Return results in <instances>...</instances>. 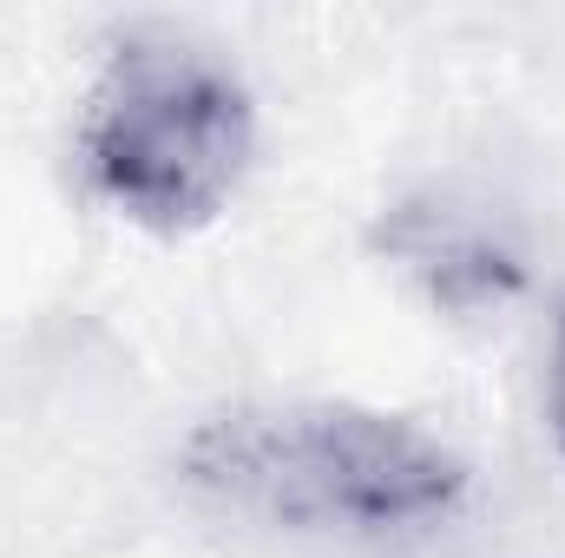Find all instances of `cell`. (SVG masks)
<instances>
[{
	"label": "cell",
	"instance_id": "3",
	"mask_svg": "<svg viewBox=\"0 0 565 558\" xmlns=\"http://www.w3.org/2000/svg\"><path fill=\"white\" fill-rule=\"evenodd\" d=\"M382 250L388 270L447 322H493L533 282L526 217L473 178H427L402 191L382 217Z\"/></svg>",
	"mask_w": 565,
	"mask_h": 558
},
{
	"label": "cell",
	"instance_id": "2",
	"mask_svg": "<svg viewBox=\"0 0 565 558\" xmlns=\"http://www.w3.org/2000/svg\"><path fill=\"white\" fill-rule=\"evenodd\" d=\"M264 144V112L244 66L184 26H126L106 40L73 106L79 197L145 237L217 224Z\"/></svg>",
	"mask_w": 565,
	"mask_h": 558
},
{
	"label": "cell",
	"instance_id": "1",
	"mask_svg": "<svg viewBox=\"0 0 565 558\" xmlns=\"http://www.w3.org/2000/svg\"><path fill=\"white\" fill-rule=\"evenodd\" d=\"M198 519L289 552H408L473 506V460L415 415L369 401H231L178 447Z\"/></svg>",
	"mask_w": 565,
	"mask_h": 558
},
{
	"label": "cell",
	"instance_id": "4",
	"mask_svg": "<svg viewBox=\"0 0 565 558\" xmlns=\"http://www.w3.org/2000/svg\"><path fill=\"white\" fill-rule=\"evenodd\" d=\"M540 427H546V447L565 466V296L546 315V342H540Z\"/></svg>",
	"mask_w": 565,
	"mask_h": 558
}]
</instances>
